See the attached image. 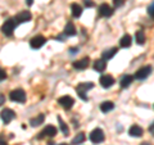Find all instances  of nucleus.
<instances>
[{
	"instance_id": "obj_1",
	"label": "nucleus",
	"mask_w": 154,
	"mask_h": 145,
	"mask_svg": "<svg viewBox=\"0 0 154 145\" xmlns=\"http://www.w3.org/2000/svg\"><path fill=\"white\" fill-rule=\"evenodd\" d=\"M93 88H94V85L91 84V82H82V84H80L79 86H77V89H76L77 95H79L82 100H85V101H86L89 98H88V95H86L85 93H88V90L93 89Z\"/></svg>"
},
{
	"instance_id": "obj_2",
	"label": "nucleus",
	"mask_w": 154,
	"mask_h": 145,
	"mask_svg": "<svg viewBox=\"0 0 154 145\" xmlns=\"http://www.w3.org/2000/svg\"><path fill=\"white\" fill-rule=\"evenodd\" d=\"M9 99L12 101H16V103H23V101H26V93L22 89L13 90L9 94Z\"/></svg>"
},
{
	"instance_id": "obj_3",
	"label": "nucleus",
	"mask_w": 154,
	"mask_h": 145,
	"mask_svg": "<svg viewBox=\"0 0 154 145\" xmlns=\"http://www.w3.org/2000/svg\"><path fill=\"white\" fill-rule=\"evenodd\" d=\"M16 19H8L5 21V23L2 26V32L4 33L5 36H12L13 35V31H14V27H16Z\"/></svg>"
},
{
	"instance_id": "obj_4",
	"label": "nucleus",
	"mask_w": 154,
	"mask_h": 145,
	"mask_svg": "<svg viewBox=\"0 0 154 145\" xmlns=\"http://www.w3.org/2000/svg\"><path fill=\"white\" fill-rule=\"evenodd\" d=\"M90 140L91 143L94 144H99V143H103L104 141V132L102 128H95L91 131L90 134Z\"/></svg>"
},
{
	"instance_id": "obj_5",
	"label": "nucleus",
	"mask_w": 154,
	"mask_h": 145,
	"mask_svg": "<svg viewBox=\"0 0 154 145\" xmlns=\"http://www.w3.org/2000/svg\"><path fill=\"white\" fill-rule=\"evenodd\" d=\"M152 71H153L152 66H144L135 73V79L136 80H145L146 77L152 73Z\"/></svg>"
},
{
	"instance_id": "obj_6",
	"label": "nucleus",
	"mask_w": 154,
	"mask_h": 145,
	"mask_svg": "<svg viewBox=\"0 0 154 145\" xmlns=\"http://www.w3.org/2000/svg\"><path fill=\"white\" fill-rule=\"evenodd\" d=\"M58 103H59V105H62L64 109H71L75 104V100H73V98H71L69 95H64V96H60V98L58 99Z\"/></svg>"
},
{
	"instance_id": "obj_7",
	"label": "nucleus",
	"mask_w": 154,
	"mask_h": 145,
	"mask_svg": "<svg viewBox=\"0 0 154 145\" xmlns=\"http://www.w3.org/2000/svg\"><path fill=\"white\" fill-rule=\"evenodd\" d=\"M45 42H46V39L44 36L37 35V36L32 37L31 40H30V46L32 48V49H40V48L44 45Z\"/></svg>"
},
{
	"instance_id": "obj_8",
	"label": "nucleus",
	"mask_w": 154,
	"mask_h": 145,
	"mask_svg": "<svg viewBox=\"0 0 154 145\" xmlns=\"http://www.w3.org/2000/svg\"><path fill=\"white\" fill-rule=\"evenodd\" d=\"M0 117H2V119H3L4 123H9L11 121L14 119V117H16V113H14L12 109L5 108V109L2 110V113H0Z\"/></svg>"
},
{
	"instance_id": "obj_9",
	"label": "nucleus",
	"mask_w": 154,
	"mask_h": 145,
	"mask_svg": "<svg viewBox=\"0 0 154 145\" xmlns=\"http://www.w3.org/2000/svg\"><path fill=\"white\" fill-rule=\"evenodd\" d=\"M99 82L104 89H108V88H112V86L114 85V79L110 75H103L102 77H100Z\"/></svg>"
},
{
	"instance_id": "obj_10",
	"label": "nucleus",
	"mask_w": 154,
	"mask_h": 145,
	"mask_svg": "<svg viewBox=\"0 0 154 145\" xmlns=\"http://www.w3.org/2000/svg\"><path fill=\"white\" fill-rule=\"evenodd\" d=\"M31 18H32V14L30 12H28V11H23L21 13H18L14 19H16L17 23H25V22L31 21Z\"/></svg>"
},
{
	"instance_id": "obj_11",
	"label": "nucleus",
	"mask_w": 154,
	"mask_h": 145,
	"mask_svg": "<svg viewBox=\"0 0 154 145\" xmlns=\"http://www.w3.org/2000/svg\"><path fill=\"white\" fill-rule=\"evenodd\" d=\"M57 135V128L54 126H46L42 131L40 132V135H38V139H42L45 136H49V137H53Z\"/></svg>"
},
{
	"instance_id": "obj_12",
	"label": "nucleus",
	"mask_w": 154,
	"mask_h": 145,
	"mask_svg": "<svg viewBox=\"0 0 154 145\" xmlns=\"http://www.w3.org/2000/svg\"><path fill=\"white\" fill-rule=\"evenodd\" d=\"M99 14L102 17H110L113 14V9L112 7H109L108 4H102L99 7Z\"/></svg>"
},
{
	"instance_id": "obj_13",
	"label": "nucleus",
	"mask_w": 154,
	"mask_h": 145,
	"mask_svg": "<svg viewBox=\"0 0 154 145\" xmlns=\"http://www.w3.org/2000/svg\"><path fill=\"white\" fill-rule=\"evenodd\" d=\"M128 134L131 135L132 137H141L144 131H143V128L139 126V125H132V126L130 127V130H128Z\"/></svg>"
},
{
	"instance_id": "obj_14",
	"label": "nucleus",
	"mask_w": 154,
	"mask_h": 145,
	"mask_svg": "<svg viewBox=\"0 0 154 145\" xmlns=\"http://www.w3.org/2000/svg\"><path fill=\"white\" fill-rule=\"evenodd\" d=\"M89 62H90V59L88 57L86 58H82V59H80V60H77V62H75L73 63V67L76 69H86L89 67Z\"/></svg>"
},
{
	"instance_id": "obj_15",
	"label": "nucleus",
	"mask_w": 154,
	"mask_h": 145,
	"mask_svg": "<svg viewBox=\"0 0 154 145\" xmlns=\"http://www.w3.org/2000/svg\"><path fill=\"white\" fill-rule=\"evenodd\" d=\"M117 51H118L117 48H110V49L103 51L102 58H103L104 60H109V59H112V58H113L116 54H117Z\"/></svg>"
},
{
	"instance_id": "obj_16",
	"label": "nucleus",
	"mask_w": 154,
	"mask_h": 145,
	"mask_svg": "<svg viewBox=\"0 0 154 145\" xmlns=\"http://www.w3.org/2000/svg\"><path fill=\"white\" fill-rule=\"evenodd\" d=\"M105 68H107V62H105L103 58L102 59H96L94 63V69L98 72H104Z\"/></svg>"
},
{
	"instance_id": "obj_17",
	"label": "nucleus",
	"mask_w": 154,
	"mask_h": 145,
	"mask_svg": "<svg viewBox=\"0 0 154 145\" xmlns=\"http://www.w3.org/2000/svg\"><path fill=\"white\" fill-rule=\"evenodd\" d=\"M132 44V37L128 35V33H126V35H123L121 37V40H119V45H121V48H130Z\"/></svg>"
},
{
	"instance_id": "obj_18",
	"label": "nucleus",
	"mask_w": 154,
	"mask_h": 145,
	"mask_svg": "<svg viewBox=\"0 0 154 145\" xmlns=\"http://www.w3.org/2000/svg\"><path fill=\"white\" fill-rule=\"evenodd\" d=\"M132 81H134V77L132 76L125 75L122 79H121V81H119V85H121L122 89H126V88H128V86L132 84Z\"/></svg>"
},
{
	"instance_id": "obj_19",
	"label": "nucleus",
	"mask_w": 154,
	"mask_h": 145,
	"mask_svg": "<svg viewBox=\"0 0 154 145\" xmlns=\"http://www.w3.org/2000/svg\"><path fill=\"white\" fill-rule=\"evenodd\" d=\"M135 40H136L137 45H144V44H145L146 37H145V33H144L143 30L136 31V33H135Z\"/></svg>"
},
{
	"instance_id": "obj_20",
	"label": "nucleus",
	"mask_w": 154,
	"mask_h": 145,
	"mask_svg": "<svg viewBox=\"0 0 154 145\" xmlns=\"http://www.w3.org/2000/svg\"><path fill=\"white\" fill-rule=\"evenodd\" d=\"M76 33H77V31H76V28L73 26V23L68 22L66 25V27H64V35L66 36H75Z\"/></svg>"
},
{
	"instance_id": "obj_21",
	"label": "nucleus",
	"mask_w": 154,
	"mask_h": 145,
	"mask_svg": "<svg viewBox=\"0 0 154 145\" xmlns=\"http://www.w3.org/2000/svg\"><path fill=\"white\" fill-rule=\"evenodd\" d=\"M113 109H114V104L112 101H103V103L100 104V110H102L103 113H108Z\"/></svg>"
},
{
	"instance_id": "obj_22",
	"label": "nucleus",
	"mask_w": 154,
	"mask_h": 145,
	"mask_svg": "<svg viewBox=\"0 0 154 145\" xmlns=\"http://www.w3.org/2000/svg\"><path fill=\"white\" fill-rule=\"evenodd\" d=\"M71 9H72V16H73L75 18H79L81 14H82V8H81V5H79L77 3H73L71 5Z\"/></svg>"
},
{
	"instance_id": "obj_23",
	"label": "nucleus",
	"mask_w": 154,
	"mask_h": 145,
	"mask_svg": "<svg viewBox=\"0 0 154 145\" xmlns=\"http://www.w3.org/2000/svg\"><path fill=\"white\" fill-rule=\"evenodd\" d=\"M44 119H45V116H44V114H38L37 117L32 118V119L30 121V123H31L32 127H36V126H40L41 123H44Z\"/></svg>"
},
{
	"instance_id": "obj_24",
	"label": "nucleus",
	"mask_w": 154,
	"mask_h": 145,
	"mask_svg": "<svg viewBox=\"0 0 154 145\" xmlns=\"http://www.w3.org/2000/svg\"><path fill=\"white\" fill-rule=\"evenodd\" d=\"M85 139H86V136H85V134L84 132H80V134H77L76 136L73 137V140H72V145H79V144H82L84 141H85Z\"/></svg>"
},
{
	"instance_id": "obj_25",
	"label": "nucleus",
	"mask_w": 154,
	"mask_h": 145,
	"mask_svg": "<svg viewBox=\"0 0 154 145\" xmlns=\"http://www.w3.org/2000/svg\"><path fill=\"white\" fill-rule=\"evenodd\" d=\"M58 121H59V127H60V130H62V132H63V135H68L69 128H68V126H67V123L63 122V119H62L59 116H58Z\"/></svg>"
},
{
	"instance_id": "obj_26",
	"label": "nucleus",
	"mask_w": 154,
	"mask_h": 145,
	"mask_svg": "<svg viewBox=\"0 0 154 145\" xmlns=\"http://www.w3.org/2000/svg\"><path fill=\"white\" fill-rule=\"evenodd\" d=\"M148 14L152 17V19H154V2L148 7Z\"/></svg>"
},
{
	"instance_id": "obj_27",
	"label": "nucleus",
	"mask_w": 154,
	"mask_h": 145,
	"mask_svg": "<svg viewBox=\"0 0 154 145\" xmlns=\"http://www.w3.org/2000/svg\"><path fill=\"white\" fill-rule=\"evenodd\" d=\"M84 4H85V7H88V8H93L95 5L93 0H84Z\"/></svg>"
},
{
	"instance_id": "obj_28",
	"label": "nucleus",
	"mask_w": 154,
	"mask_h": 145,
	"mask_svg": "<svg viewBox=\"0 0 154 145\" xmlns=\"http://www.w3.org/2000/svg\"><path fill=\"white\" fill-rule=\"evenodd\" d=\"M113 4H114L116 8H117V7H122L125 4V0H113Z\"/></svg>"
},
{
	"instance_id": "obj_29",
	"label": "nucleus",
	"mask_w": 154,
	"mask_h": 145,
	"mask_svg": "<svg viewBox=\"0 0 154 145\" xmlns=\"http://www.w3.org/2000/svg\"><path fill=\"white\" fill-rule=\"evenodd\" d=\"M5 79H7V72L4 71L3 68H0V81L5 80Z\"/></svg>"
},
{
	"instance_id": "obj_30",
	"label": "nucleus",
	"mask_w": 154,
	"mask_h": 145,
	"mask_svg": "<svg viewBox=\"0 0 154 145\" xmlns=\"http://www.w3.org/2000/svg\"><path fill=\"white\" fill-rule=\"evenodd\" d=\"M69 53H71V54H76V53H79V48H71Z\"/></svg>"
},
{
	"instance_id": "obj_31",
	"label": "nucleus",
	"mask_w": 154,
	"mask_h": 145,
	"mask_svg": "<svg viewBox=\"0 0 154 145\" xmlns=\"http://www.w3.org/2000/svg\"><path fill=\"white\" fill-rule=\"evenodd\" d=\"M3 103H5V96L0 94V105H3Z\"/></svg>"
},
{
	"instance_id": "obj_32",
	"label": "nucleus",
	"mask_w": 154,
	"mask_h": 145,
	"mask_svg": "<svg viewBox=\"0 0 154 145\" xmlns=\"http://www.w3.org/2000/svg\"><path fill=\"white\" fill-rule=\"evenodd\" d=\"M149 132H150L152 135H154V122L150 125V126H149Z\"/></svg>"
},
{
	"instance_id": "obj_33",
	"label": "nucleus",
	"mask_w": 154,
	"mask_h": 145,
	"mask_svg": "<svg viewBox=\"0 0 154 145\" xmlns=\"http://www.w3.org/2000/svg\"><path fill=\"white\" fill-rule=\"evenodd\" d=\"M26 3H27V5H32L33 0H26Z\"/></svg>"
},
{
	"instance_id": "obj_34",
	"label": "nucleus",
	"mask_w": 154,
	"mask_h": 145,
	"mask_svg": "<svg viewBox=\"0 0 154 145\" xmlns=\"http://www.w3.org/2000/svg\"><path fill=\"white\" fill-rule=\"evenodd\" d=\"M140 145H152L150 143H143V144H140Z\"/></svg>"
},
{
	"instance_id": "obj_35",
	"label": "nucleus",
	"mask_w": 154,
	"mask_h": 145,
	"mask_svg": "<svg viewBox=\"0 0 154 145\" xmlns=\"http://www.w3.org/2000/svg\"><path fill=\"white\" fill-rule=\"evenodd\" d=\"M0 145H8V144H7L5 141H3V143H2V144H0Z\"/></svg>"
},
{
	"instance_id": "obj_36",
	"label": "nucleus",
	"mask_w": 154,
	"mask_h": 145,
	"mask_svg": "<svg viewBox=\"0 0 154 145\" xmlns=\"http://www.w3.org/2000/svg\"><path fill=\"white\" fill-rule=\"evenodd\" d=\"M3 141H4V140H3V139H2V137H0V144H2V143H3Z\"/></svg>"
},
{
	"instance_id": "obj_37",
	"label": "nucleus",
	"mask_w": 154,
	"mask_h": 145,
	"mask_svg": "<svg viewBox=\"0 0 154 145\" xmlns=\"http://www.w3.org/2000/svg\"><path fill=\"white\" fill-rule=\"evenodd\" d=\"M58 145H67V144H58Z\"/></svg>"
}]
</instances>
